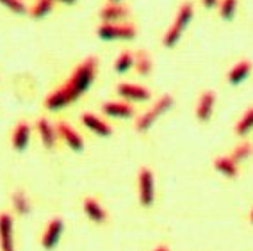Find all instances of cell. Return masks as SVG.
I'll use <instances>...</instances> for the list:
<instances>
[{"label": "cell", "mask_w": 253, "mask_h": 251, "mask_svg": "<svg viewBox=\"0 0 253 251\" xmlns=\"http://www.w3.org/2000/svg\"><path fill=\"white\" fill-rule=\"evenodd\" d=\"M96 72H98V59L95 55H89L84 61H81L72 72V75L64 81V84L46 96L45 107L48 111H61L68 107L70 103L77 102L82 94L89 91L96 79Z\"/></svg>", "instance_id": "cell-1"}, {"label": "cell", "mask_w": 253, "mask_h": 251, "mask_svg": "<svg viewBox=\"0 0 253 251\" xmlns=\"http://www.w3.org/2000/svg\"><path fill=\"white\" fill-rule=\"evenodd\" d=\"M195 18V5L191 2H185L178 7L176 16L173 20V23L166 29L163 36V46L164 48H175L180 43L182 36H184L185 29L189 27L191 20Z\"/></svg>", "instance_id": "cell-2"}, {"label": "cell", "mask_w": 253, "mask_h": 251, "mask_svg": "<svg viewBox=\"0 0 253 251\" xmlns=\"http://www.w3.org/2000/svg\"><path fill=\"white\" fill-rule=\"evenodd\" d=\"M173 103H175V98H173L171 94H163V96H161V98H159L157 102L145 112V114H141V116L136 120V130L137 132L150 130V128L154 126L155 121L173 107Z\"/></svg>", "instance_id": "cell-3"}, {"label": "cell", "mask_w": 253, "mask_h": 251, "mask_svg": "<svg viewBox=\"0 0 253 251\" xmlns=\"http://www.w3.org/2000/svg\"><path fill=\"white\" fill-rule=\"evenodd\" d=\"M96 34H98L100 40L104 41H128L134 40L137 34V29L132 25V23H109L102 22L98 29H96Z\"/></svg>", "instance_id": "cell-4"}, {"label": "cell", "mask_w": 253, "mask_h": 251, "mask_svg": "<svg viewBox=\"0 0 253 251\" xmlns=\"http://www.w3.org/2000/svg\"><path fill=\"white\" fill-rule=\"evenodd\" d=\"M137 194L143 207H152L155 202V178L150 167H141L137 175Z\"/></svg>", "instance_id": "cell-5"}, {"label": "cell", "mask_w": 253, "mask_h": 251, "mask_svg": "<svg viewBox=\"0 0 253 251\" xmlns=\"http://www.w3.org/2000/svg\"><path fill=\"white\" fill-rule=\"evenodd\" d=\"M116 93L122 96L126 102H148L152 98V93H150L146 87L137 84H130V82H122L118 84Z\"/></svg>", "instance_id": "cell-6"}, {"label": "cell", "mask_w": 253, "mask_h": 251, "mask_svg": "<svg viewBox=\"0 0 253 251\" xmlns=\"http://www.w3.org/2000/svg\"><path fill=\"white\" fill-rule=\"evenodd\" d=\"M130 16V9L123 5L122 2L113 4V2H107V4L100 9V20L102 22H109V23H122Z\"/></svg>", "instance_id": "cell-7"}, {"label": "cell", "mask_w": 253, "mask_h": 251, "mask_svg": "<svg viewBox=\"0 0 253 251\" xmlns=\"http://www.w3.org/2000/svg\"><path fill=\"white\" fill-rule=\"evenodd\" d=\"M214 105H216V93L211 89L204 91V93L200 94L198 102H196V109H195V114L198 118V121L205 123V121L211 120L214 112Z\"/></svg>", "instance_id": "cell-8"}, {"label": "cell", "mask_w": 253, "mask_h": 251, "mask_svg": "<svg viewBox=\"0 0 253 251\" xmlns=\"http://www.w3.org/2000/svg\"><path fill=\"white\" fill-rule=\"evenodd\" d=\"M55 128H57L59 137L68 144L73 152H82V148H84V141H82V137L77 134V130H75L73 126H70L66 121H59L57 125H55Z\"/></svg>", "instance_id": "cell-9"}, {"label": "cell", "mask_w": 253, "mask_h": 251, "mask_svg": "<svg viewBox=\"0 0 253 251\" xmlns=\"http://www.w3.org/2000/svg\"><path fill=\"white\" fill-rule=\"evenodd\" d=\"M63 230H64V223L61 217H54V219H50L48 226H46L45 233H43V239H41V244L45 250H52V248L57 246L59 239L63 235Z\"/></svg>", "instance_id": "cell-10"}, {"label": "cell", "mask_w": 253, "mask_h": 251, "mask_svg": "<svg viewBox=\"0 0 253 251\" xmlns=\"http://www.w3.org/2000/svg\"><path fill=\"white\" fill-rule=\"evenodd\" d=\"M13 230V217L9 214H0V250L2 251H14Z\"/></svg>", "instance_id": "cell-11"}, {"label": "cell", "mask_w": 253, "mask_h": 251, "mask_svg": "<svg viewBox=\"0 0 253 251\" xmlns=\"http://www.w3.org/2000/svg\"><path fill=\"white\" fill-rule=\"evenodd\" d=\"M36 128H38V134H40L41 143L45 144L48 150L55 148V144H57V139H59L57 128H55L46 118H40V120L36 121Z\"/></svg>", "instance_id": "cell-12"}, {"label": "cell", "mask_w": 253, "mask_h": 251, "mask_svg": "<svg viewBox=\"0 0 253 251\" xmlns=\"http://www.w3.org/2000/svg\"><path fill=\"white\" fill-rule=\"evenodd\" d=\"M252 70H253L252 61H250V59H241V61H237V63L230 68V72L226 75V81H228L230 85H239L241 82H244L248 79Z\"/></svg>", "instance_id": "cell-13"}, {"label": "cell", "mask_w": 253, "mask_h": 251, "mask_svg": "<svg viewBox=\"0 0 253 251\" xmlns=\"http://www.w3.org/2000/svg\"><path fill=\"white\" fill-rule=\"evenodd\" d=\"M81 121H82V125H86L91 132H95L100 137H109V135L113 134V128H111L102 118L93 114V112H84V114H81Z\"/></svg>", "instance_id": "cell-14"}, {"label": "cell", "mask_w": 253, "mask_h": 251, "mask_svg": "<svg viewBox=\"0 0 253 251\" xmlns=\"http://www.w3.org/2000/svg\"><path fill=\"white\" fill-rule=\"evenodd\" d=\"M102 112L109 118H130L134 116V107L130 105V102L122 100V102H105L102 105Z\"/></svg>", "instance_id": "cell-15"}, {"label": "cell", "mask_w": 253, "mask_h": 251, "mask_svg": "<svg viewBox=\"0 0 253 251\" xmlns=\"http://www.w3.org/2000/svg\"><path fill=\"white\" fill-rule=\"evenodd\" d=\"M29 141H31V126L27 121H20V123H16L13 135H11V144L16 152H23L27 148Z\"/></svg>", "instance_id": "cell-16"}, {"label": "cell", "mask_w": 253, "mask_h": 251, "mask_svg": "<svg viewBox=\"0 0 253 251\" xmlns=\"http://www.w3.org/2000/svg\"><path fill=\"white\" fill-rule=\"evenodd\" d=\"M82 207H84V212H86V215L93 221V223H98V224L105 223V219H107V212L104 210V207L100 205L98 200L89 196L84 200Z\"/></svg>", "instance_id": "cell-17"}, {"label": "cell", "mask_w": 253, "mask_h": 251, "mask_svg": "<svg viewBox=\"0 0 253 251\" xmlns=\"http://www.w3.org/2000/svg\"><path fill=\"white\" fill-rule=\"evenodd\" d=\"M214 167L219 175L226 176V178H237L239 175V167H237V162L232 157H226V155H221L214 161Z\"/></svg>", "instance_id": "cell-18"}, {"label": "cell", "mask_w": 253, "mask_h": 251, "mask_svg": "<svg viewBox=\"0 0 253 251\" xmlns=\"http://www.w3.org/2000/svg\"><path fill=\"white\" fill-rule=\"evenodd\" d=\"M55 7V0H34V4L29 7V16L32 20H41L48 16Z\"/></svg>", "instance_id": "cell-19"}, {"label": "cell", "mask_w": 253, "mask_h": 251, "mask_svg": "<svg viewBox=\"0 0 253 251\" xmlns=\"http://www.w3.org/2000/svg\"><path fill=\"white\" fill-rule=\"evenodd\" d=\"M136 70L137 73H139L141 77H148L150 73L154 72V61H152V57H150V54L146 52V50H139V52H136Z\"/></svg>", "instance_id": "cell-20"}, {"label": "cell", "mask_w": 253, "mask_h": 251, "mask_svg": "<svg viewBox=\"0 0 253 251\" xmlns=\"http://www.w3.org/2000/svg\"><path fill=\"white\" fill-rule=\"evenodd\" d=\"M234 130H235V134L241 135V137L248 135L250 132L253 130V107H250L248 111H246L243 116H241V120L235 123Z\"/></svg>", "instance_id": "cell-21"}, {"label": "cell", "mask_w": 253, "mask_h": 251, "mask_svg": "<svg viewBox=\"0 0 253 251\" xmlns=\"http://www.w3.org/2000/svg\"><path fill=\"white\" fill-rule=\"evenodd\" d=\"M134 64H136V55L128 52V50H125L114 61V70H116V73H126Z\"/></svg>", "instance_id": "cell-22"}, {"label": "cell", "mask_w": 253, "mask_h": 251, "mask_svg": "<svg viewBox=\"0 0 253 251\" xmlns=\"http://www.w3.org/2000/svg\"><path fill=\"white\" fill-rule=\"evenodd\" d=\"M237 7H239V0H219V16H221L225 22H232L237 14Z\"/></svg>", "instance_id": "cell-23"}, {"label": "cell", "mask_w": 253, "mask_h": 251, "mask_svg": "<svg viewBox=\"0 0 253 251\" xmlns=\"http://www.w3.org/2000/svg\"><path fill=\"white\" fill-rule=\"evenodd\" d=\"M13 207L20 215H25L31 212V203H29L27 194L23 193V191H20V189L14 191V194H13Z\"/></svg>", "instance_id": "cell-24"}, {"label": "cell", "mask_w": 253, "mask_h": 251, "mask_svg": "<svg viewBox=\"0 0 253 251\" xmlns=\"http://www.w3.org/2000/svg\"><path fill=\"white\" fill-rule=\"evenodd\" d=\"M252 153H253L252 144H250V143H241L234 148V152H232L230 157L234 159L237 164H239V162H243V161H246L248 157H252Z\"/></svg>", "instance_id": "cell-25"}, {"label": "cell", "mask_w": 253, "mask_h": 251, "mask_svg": "<svg viewBox=\"0 0 253 251\" xmlns=\"http://www.w3.org/2000/svg\"><path fill=\"white\" fill-rule=\"evenodd\" d=\"M0 5L14 14H29V7L23 0H0Z\"/></svg>", "instance_id": "cell-26"}, {"label": "cell", "mask_w": 253, "mask_h": 251, "mask_svg": "<svg viewBox=\"0 0 253 251\" xmlns=\"http://www.w3.org/2000/svg\"><path fill=\"white\" fill-rule=\"evenodd\" d=\"M202 4H204L205 9H214L219 5V0H202Z\"/></svg>", "instance_id": "cell-27"}, {"label": "cell", "mask_w": 253, "mask_h": 251, "mask_svg": "<svg viewBox=\"0 0 253 251\" xmlns=\"http://www.w3.org/2000/svg\"><path fill=\"white\" fill-rule=\"evenodd\" d=\"M55 2H59V4H64V5H73L77 0H55Z\"/></svg>", "instance_id": "cell-28"}, {"label": "cell", "mask_w": 253, "mask_h": 251, "mask_svg": "<svg viewBox=\"0 0 253 251\" xmlns=\"http://www.w3.org/2000/svg\"><path fill=\"white\" fill-rule=\"evenodd\" d=\"M154 251H169V250H168L166 246H157V248H155Z\"/></svg>", "instance_id": "cell-29"}, {"label": "cell", "mask_w": 253, "mask_h": 251, "mask_svg": "<svg viewBox=\"0 0 253 251\" xmlns=\"http://www.w3.org/2000/svg\"><path fill=\"white\" fill-rule=\"evenodd\" d=\"M250 223L253 224V209H252V214H250Z\"/></svg>", "instance_id": "cell-30"}, {"label": "cell", "mask_w": 253, "mask_h": 251, "mask_svg": "<svg viewBox=\"0 0 253 251\" xmlns=\"http://www.w3.org/2000/svg\"><path fill=\"white\" fill-rule=\"evenodd\" d=\"M107 2H113V4H118V2H122V0H107Z\"/></svg>", "instance_id": "cell-31"}]
</instances>
